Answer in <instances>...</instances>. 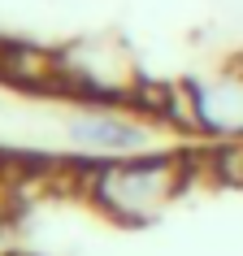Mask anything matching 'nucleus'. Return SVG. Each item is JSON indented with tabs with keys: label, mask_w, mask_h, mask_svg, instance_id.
Segmentation results:
<instances>
[{
	"label": "nucleus",
	"mask_w": 243,
	"mask_h": 256,
	"mask_svg": "<svg viewBox=\"0 0 243 256\" xmlns=\"http://www.w3.org/2000/svg\"><path fill=\"white\" fill-rule=\"evenodd\" d=\"M0 66H4V40H0Z\"/></svg>",
	"instance_id": "20e7f679"
},
{
	"label": "nucleus",
	"mask_w": 243,
	"mask_h": 256,
	"mask_svg": "<svg viewBox=\"0 0 243 256\" xmlns=\"http://www.w3.org/2000/svg\"><path fill=\"white\" fill-rule=\"evenodd\" d=\"M187 126L222 144H243V66L213 70L182 87Z\"/></svg>",
	"instance_id": "7ed1b4c3"
},
{
	"label": "nucleus",
	"mask_w": 243,
	"mask_h": 256,
	"mask_svg": "<svg viewBox=\"0 0 243 256\" xmlns=\"http://www.w3.org/2000/svg\"><path fill=\"white\" fill-rule=\"evenodd\" d=\"M187 174V156L165 148L144 156H118V161H87L82 196L118 226H148L165 213L170 200L182 196Z\"/></svg>",
	"instance_id": "f257e3e1"
},
{
	"label": "nucleus",
	"mask_w": 243,
	"mask_h": 256,
	"mask_svg": "<svg viewBox=\"0 0 243 256\" xmlns=\"http://www.w3.org/2000/svg\"><path fill=\"white\" fill-rule=\"evenodd\" d=\"M61 139L70 152L87 161H118V156H144L161 152V126L152 113L122 108V100H87L70 108L61 122Z\"/></svg>",
	"instance_id": "f03ea898"
}]
</instances>
